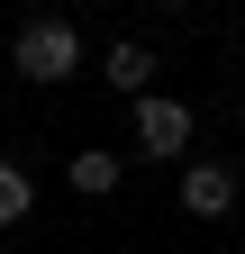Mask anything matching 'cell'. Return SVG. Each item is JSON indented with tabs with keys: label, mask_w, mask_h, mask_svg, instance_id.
Instances as JSON below:
<instances>
[{
	"label": "cell",
	"mask_w": 245,
	"mask_h": 254,
	"mask_svg": "<svg viewBox=\"0 0 245 254\" xmlns=\"http://www.w3.org/2000/svg\"><path fill=\"white\" fill-rule=\"evenodd\" d=\"M9 64H18V82H73L82 73V27L73 18H27L18 37H9Z\"/></svg>",
	"instance_id": "obj_1"
},
{
	"label": "cell",
	"mask_w": 245,
	"mask_h": 254,
	"mask_svg": "<svg viewBox=\"0 0 245 254\" xmlns=\"http://www.w3.org/2000/svg\"><path fill=\"white\" fill-rule=\"evenodd\" d=\"M136 154H155V164L191 154V100H173V91H145V100H136Z\"/></svg>",
	"instance_id": "obj_2"
},
{
	"label": "cell",
	"mask_w": 245,
	"mask_h": 254,
	"mask_svg": "<svg viewBox=\"0 0 245 254\" xmlns=\"http://www.w3.org/2000/svg\"><path fill=\"white\" fill-rule=\"evenodd\" d=\"M100 73H109V91L145 100V91H155V46H145V37H118V46L100 55Z\"/></svg>",
	"instance_id": "obj_3"
},
{
	"label": "cell",
	"mask_w": 245,
	"mask_h": 254,
	"mask_svg": "<svg viewBox=\"0 0 245 254\" xmlns=\"http://www.w3.org/2000/svg\"><path fill=\"white\" fill-rule=\"evenodd\" d=\"M182 209H191V218H227L236 209V173L227 164H191V173H182Z\"/></svg>",
	"instance_id": "obj_4"
},
{
	"label": "cell",
	"mask_w": 245,
	"mask_h": 254,
	"mask_svg": "<svg viewBox=\"0 0 245 254\" xmlns=\"http://www.w3.org/2000/svg\"><path fill=\"white\" fill-rule=\"evenodd\" d=\"M64 182L82 190V200H109V190H118V182H127V164H118V154H109V145H82V154H73V164H64Z\"/></svg>",
	"instance_id": "obj_5"
},
{
	"label": "cell",
	"mask_w": 245,
	"mask_h": 254,
	"mask_svg": "<svg viewBox=\"0 0 245 254\" xmlns=\"http://www.w3.org/2000/svg\"><path fill=\"white\" fill-rule=\"evenodd\" d=\"M27 209H37V182H27V173L9 164V154H0V227H18Z\"/></svg>",
	"instance_id": "obj_6"
},
{
	"label": "cell",
	"mask_w": 245,
	"mask_h": 254,
	"mask_svg": "<svg viewBox=\"0 0 245 254\" xmlns=\"http://www.w3.org/2000/svg\"><path fill=\"white\" fill-rule=\"evenodd\" d=\"M155 9H200V0H155Z\"/></svg>",
	"instance_id": "obj_7"
}]
</instances>
